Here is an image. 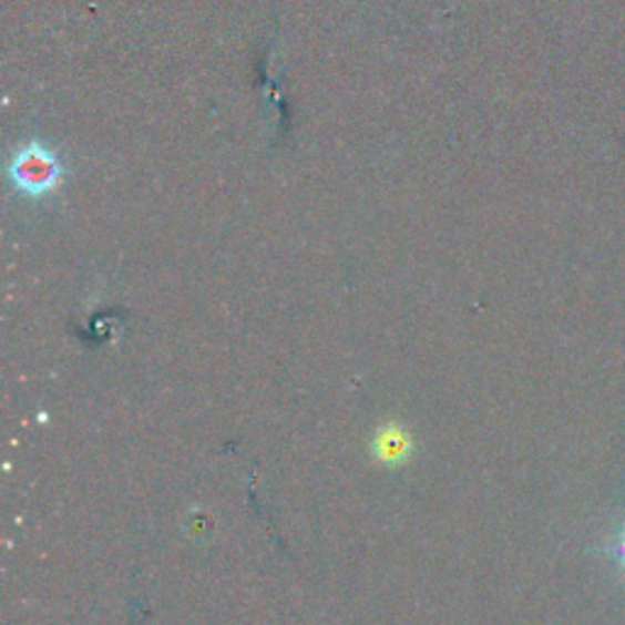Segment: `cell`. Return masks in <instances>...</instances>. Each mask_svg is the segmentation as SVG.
<instances>
[{
  "mask_svg": "<svg viewBox=\"0 0 625 625\" xmlns=\"http://www.w3.org/2000/svg\"><path fill=\"white\" fill-rule=\"evenodd\" d=\"M377 448H379V457L383 462H399L406 457L408 448H411V440H408V436H403V432L399 428H387L381 432V436L377 438Z\"/></svg>",
  "mask_w": 625,
  "mask_h": 625,
  "instance_id": "obj_2",
  "label": "cell"
},
{
  "mask_svg": "<svg viewBox=\"0 0 625 625\" xmlns=\"http://www.w3.org/2000/svg\"><path fill=\"white\" fill-rule=\"evenodd\" d=\"M8 176L20 194L40 198L52 194L64 178V166L59 156L44 142L32 140L13 154L8 166Z\"/></svg>",
  "mask_w": 625,
  "mask_h": 625,
  "instance_id": "obj_1",
  "label": "cell"
},
{
  "mask_svg": "<svg viewBox=\"0 0 625 625\" xmlns=\"http://www.w3.org/2000/svg\"><path fill=\"white\" fill-rule=\"evenodd\" d=\"M616 552H618V560H621V564H623V567H625V531H623V533H621V537H618Z\"/></svg>",
  "mask_w": 625,
  "mask_h": 625,
  "instance_id": "obj_3",
  "label": "cell"
}]
</instances>
